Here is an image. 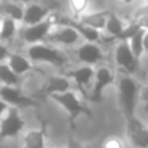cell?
I'll list each match as a JSON object with an SVG mask.
<instances>
[{
  "label": "cell",
  "mask_w": 148,
  "mask_h": 148,
  "mask_svg": "<svg viewBox=\"0 0 148 148\" xmlns=\"http://www.w3.org/2000/svg\"><path fill=\"white\" fill-rule=\"evenodd\" d=\"M51 99L54 102H57L70 115L68 116V123H70L71 129L76 128V119L79 116H82V115H84L87 118H92L93 116L92 109L79 99V96H77L76 92H71L70 90V92H65L62 95H54V96H51Z\"/></svg>",
  "instance_id": "cell-1"
},
{
  "label": "cell",
  "mask_w": 148,
  "mask_h": 148,
  "mask_svg": "<svg viewBox=\"0 0 148 148\" xmlns=\"http://www.w3.org/2000/svg\"><path fill=\"white\" fill-rule=\"evenodd\" d=\"M28 60L31 62H47L62 68L67 64L65 55L49 44H36L28 48Z\"/></svg>",
  "instance_id": "cell-2"
},
{
  "label": "cell",
  "mask_w": 148,
  "mask_h": 148,
  "mask_svg": "<svg viewBox=\"0 0 148 148\" xmlns=\"http://www.w3.org/2000/svg\"><path fill=\"white\" fill-rule=\"evenodd\" d=\"M119 89V103L122 106L126 118L135 116L136 109V97H138V86L136 82L129 76H122L118 82Z\"/></svg>",
  "instance_id": "cell-3"
},
{
  "label": "cell",
  "mask_w": 148,
  "mask_h": 148,
  "mask_svg": "<svg viewBox=\"0 0 148 148\" xmlns=\"http://www.w3.org/2000/svg\"><path fill=\"white\" fill-rule=\"evenodd\" d=\"M25 128V121L22 119L18 108H9L5 113L3 119L0 121V144L8 138L18 136Z\"/></svg>",
  "instance_id": "cell-4"
},
{
  "label": "cell",
  "mask_w": 148,
  "mask_h": 148,
  "mask_svg": "<svg viewBox=\"0 0 148 148\" xmlns=\"http://www.w3.org/2000/svg\"><path fill=\"white\" fill-rule=\"evenodd\" d=\"M55 25V12L44 22L34 25V26H25V29L22 31L21 36L23 39V42H26L29 47L31 45H36V44H44V41L48 39L52 26Z\"/></svg>",
  "instance_id": "cell-5"
},
{
  "label": "cell",
  "mask_w": 148,
  "mask_h": 148,
  "mask_svg": "<svg viewBox=\"0 0 148 148\" xmlns=\"http://www.w3.org/2000/svg\"><path fill=\"white\" fill-rule=\"evenodd\" d=\"M126 136L135 148H148V126L136 116L126 118Z\"/></svg>",
  "instance_id": "cell-6"
},
{
  "label": "cell",
  "mask_w": 148,
  "mask_h": 148,
  "mask_svg": "<svg viewBox=\"0 0 148 148\" xmlns=\"http://www.w3.org/2000/svg\"><path fill=\"white\" fill-rule=\"evenodd\" d=\"M0 99L5 103H8L12 108H35L38 106V102L29 96H26L19 87H0Z\"/></svg>",
  "instance_id": "cell-7"
},
{
  "label": "cell",
  "mask_w": 148,
  "mask_h": 148,
  "mask_svg": "<svg viewBox=\"0 0 148 148\" xmlns=\"http://www.w3.org/2000/svg\"><path fill=\"white\" fill-rule=\"evenodd\" d=\"M115 83V76L113 73L108 67H99L96 70V76H95V86L92 90V95L89 97L90 102L99 103L103 100V92Z\"/></svg>",
  "instance_id": "cell-8"
},
{
  "label": "cell",
  "mask_w": 148,
  "mask_h": 148,
  "mask_svg": "<svg viewBox=\"0 0 148 148\" xmlns=\"http://www.w3.org/2000/svg\"><path fill=\"white\" fill-rule=\"evenodd\" d=\"M55 25H58V26H70L73 29H76L79 32V35L86 39V42L97 44L100 41V32L99 31H95V29L83 25L80 21H76L74 18L60 16L58 13H55Z\"/></svg>",
  "instance_id": "cell-9"
},
{
  "label": "cell",
  "mask_w": 148,
  "mask_h": 148,
  "mask_svg": "<svg viewBox=\"0 0 148 148\" xmlns=\"http://www.w3.org/2000/svg\"><path fill=\"white\" fill-rule=\"evenodd\" d=\"M96 76V70H93V67H89V65H83V67H79L76 70H71L67 73V77L68 79H73V82L76 83V86L79 87L80 93L89 99V95H87V89L90 87L92 84V79Z\"/></svg>",
  "instance_id": "cell-10"
},
{
  "label": "cell",
  "mask_w": 148,
  "mask_h": 148,
  "mask_svg": "<svg viewBox=\"0 0 148 148\" xmlns=\"http://www.w3.org/2000/svg\"><path fill=\"white\" fill-rule=\"evenodd\" d=\"M52 8L44 6L39 3H28L25 6V15H23V23L25 26H34L44 21H47L52 15Z\"/></svg>",
  "instance_id": "cell-11"
},
{
  "label": "cell",
  "mask_w": 148,
  "mask_h": 148,
  "mask_svg": "<svg viewBox=\"0 0 148 148\" xmlns=\"http://www.w3.org/2000/svg\"><path fill=\"white\" fill-rule=\"evenodd\" d=\"M76 57L79 61H82L84 65H89V67H93L102 60H105V54L100 49V47L97 44H90V42L80 45L76 49Z\"/></svg>",
  "instance_id": "cell-12"
},
{
  "label": "cell",
  "mask_w": 148,
  "mask_h": 148,
  "mask_svg": "<svg viewBox=\"0 0 148 148\" xmlns=\"http://www.w3.org/2000/svg\"><path fill=\"white\" fill-rule=\"evenodd\" d=\"M115 62L118 67L123 68L128 73H134L138 65V60L132 54L128 42H119L115 48Z\"/></svg>",
  "instance_id": "cell-13"
},
{
  "label": "cell",
  "mask_w": 148,
  "mask_h": 148,
  "mask_svg": "<svg viewBox=\"0 0 148 148\" xmlns=\"http://www.w3.org/2000/svg\"><path fill=\"white\" fill-rule=\"evenodd\" d=\"M79 39H80V35L76 29H73L70 26H60L58 29H55L54 32L49 34L47 41H49L55 45L73 47L79 42Z\"/></svg>",
  "instance_id": "cell-14"
},
{
  "label": "cell",
  "mask_w": 148,
  "mask_h": 148,
  "mask_svg": "<svg viewBox=\"0 0 148 148\" xmlns=\"http://www.w3.org/2000/svg\"><path fill=\"white\" fill-rule=\"evenodd\" d=\"M71 83L68 77L64 76H51L45 82V86L42 87L41 93L44 96H54V95H62L65 92H70Z\"/></svg>",
  "instance_id": "cell-15"
},
{
  "label": "cell",
  "mask_w": 148,
  "mask_h": 148,
  "mask_svg": "<svg viewBox=\"0 0 148 148\" xmlns=\"http://www.w3.org/2000/svg\"><path fill=\"white\" fill-rule=\"evenodd\" d=\"M110 10H97V12H90V13H86L84 16H82L80 22L95 31H105L106 29V25H108V21H109V16H110Z\"/></svg>",
  "instance_id": "cell-16"
},
{
  "label": "cell",
  "mask_w": 148,
  "mask_h": 148,
  "mask_svg": "<svg viewBox=\"0 0 148 148\" xmlns=\"http://www.w3.org/2000/svg\"><path fill=\"white\" fill-rule=\"evenodd\" d=\"M45 136H47L45 126L26 132L22 138L23 148H45Z\"/></svg>",
  "instance_id": "cell-17"
},
{
  "label": "cell",
  "mask_w": 148,
  "mask_h": 148,
  "mask_svg": "<svg viewBox=\"0 0 148 148\" xmlns=\"http://www.w3.org/2000/svg\"><path fill=\"white\" fill-rule=\"evenodd\" d=\"M8 65L12 68V71L16 74V76H19V77L32 70V62L28 58H25L23 55L16 54V52L10 54V57L8 60Z\"/></svg>",
  "instance_id": "cell-18"
},
{
  "label": "cell",
  "mask_w": 148,
  "mask_h": 148,
  "mask_svg": "<svg viewBox=\"0 0 148 148\" xmlns=\"http://www.w3.org/2000/svg\"><path fill=\"white\" fill-rule=\"evenodd\" d=\"M0 15H3V18H10L15 22H23L25 8L19 3L2 2L0 3Z\"/></svg>",
  "instance_id": "cell-19"
},
{
  "label": "cell",
  "mask_w": 148,
  "mask_h": 148,
  "mask_svg": "<svg viewBox=\"0 0 148 148\" xmlns=\"http://www.w3.org/2000/svg\"><path fill=\"white\" fill-rule=\"evenodd\" d=\"M125 28H126V25L123 23V21L118 16V15H115L113 12L110 13V16H109V21H108V25H106V32L113 38V39H121V36H122V34H123V31H125Z\"/></svg>",
  "instance_id": "cell-20"
},
{
  "label": "cell",
  "mask_w": 148,
  "mask_h": 148,
  "mask_svg": "<svg viewBox=\"0 0 148 148\" xmlns=\"http://www.w3.org/2000/svg\"><path fill=\"white\" fill-rule=\"evenodd\" d=\"M0 83L8 87H19V84H21L19 76H16L12 71V68L5 62L0 64Z\"/></svg>",
  "instance_id": "cell-21"
},
{
  "label": "cell",
  "mask_w": 148,
  "mask_h": 148,
  "mask_svg": "<svg viewBox=\"0 0 148 148\" xmlns=\"http://www.w3.org/2000/svg\"><path fill=\"white\" fill-rule=\"evenodd\" d=\"M16 35V22L10 18H3L2 28H0V42H9Z\"/></svg>",
  "instance_id": "cell-22"
},
{
  "label": "cell",
  "mask_w": 148,
  "mask_h": 148,
  "mask_svg": "<svg viewBox=\"0 0 148 148\" xmlns=\"http://www.w3.org/2000/svg\"><path fill=\"white\" fill-rule=\"evenodd\" d=\"M144 35H145V31H139L136 35H134L131 39H129V48L132 51V54L135 55V58L139 61V58L142 57V54L145 52L144 51Z\"/></svg>",
  "instance_id": "cell-23"
},
{
  "label": "cell",
  "mask_w": 148,
  "mask_h": 148,
  "mask_svg": "<svg viewBox=\"0 0 148 148\" xmlns=\"http://www.w3.org/2000/svg\"><path fill=\"white\" fill-rule=\"evenodd\" d=\"M131 22L136 23L141 29L148 31V3H145L144 6H141L135 10Z\"/></svg>",
  "instance_id": "cell-24"
},
{
  "label": "cell",
  "mask_w": 148,
  "mask_h": 148,
  "mask_svg": "<svg viewBox=\"0 0 148 148\" xmlns=\"http://www.w3.org/2000/svg\"><path fill=\"white\" fill-rule=\"evenodd\" d=\"M68 6L74 15V19L80 21L82 16L86 15V10L89 8V2L87 0H71V2H68Z\"/></svg>",
  "instance_id": "cell-25"
},
{
  "label": "cell",
  "mask_w": 148,
  "mask_h": 148,
  "mask_svg": "<svg viewBox=\"0 0 148 148\" xmlns=\"http://www.w3.org/2000/svg\"><path fill=\"white\" fill-rule=\"evenodd\" d=\"M102 148H125V144L119 136H109L105 139Z\"/></svg>",
  "instance_id": "cell-26"
},
{
  "label": "cell",
  "mask_w": 148,
  "mask_h": 148,
  "mask_svg": "<svg viewBox=\"0 0 148 148\" xmlns=\"http://www.w3.org/2000/svg\"><path fill=\"white\" fill-rule=\"evenodd\" d=\"M10 51H9V48L5 45V44H2L0 42V62L2 61H5V60H9V57H10Z\"/></svg>",
  "instance_id": "cell-27"
},
{
  "label": "cell",
  "mask_w": 148,
  "mask_h": 148,
  "mask_svg": "<svg viewBox=\"0 0 148 148\" xmlns=\"http://www.w3.org/2000/svg\"><path fill=\"white\" fill-rule=\"evenodd\" d=\"M9 108H10V106H9L8 103H5L2 99H0V121L3 119V115H5V113L9 110Z\"/></svg>",
  "instance_id": "cell-28"
},
{
  "label": "cell",
  "mask_w": 148,
  "mask_h": 148,
  "mask_svg": "<svg viewBox=\"0 0 148 148\" xmlns=\"http://www.w3.org/2000/svg\"><path fill=\"white\" fill-rule=\"evenodd\" d=\"M67 148H84L80 142H77L76 139H73V138H70L68 139V144H67Z\"/></svg>",
  "instance_id": "cell-29"
},
{
  "label": "cell",
  "mask_w": 148,
  "mask_h": 148,
  "mask_svg": "<svg viewBox=\"0 0 148 148\" xmlns=\"http://www.w3.org/2000/svg\"><path fill=\"white\" fill-rule=\"evenodd\" d=\"M141 99H142L145 103H148V86H147V87L141 92Z\"/></svg>",
  "instance_id": "cell-30"
},
{
  "label": "cell",
  "mask_w": 148,
  "mask_h": 148,
  "mask_svg": "<svg viewBox=\"0 0 148 148\" xmlns=\"http://www.w3.org/2000/svg\"><path fill=\"white\" fill-rule=\"evenodd\" d=\"M144 51L148 52V31H145V35H144Z\"/></svg>",
  "instance_id": "cell-31"
},
{
  "label": "cell",
  "mask_w": 148,
  "mask_h": 148,
  "mask_svg": "<svg viewBox=\"0 0 148 148\" xmlns=\"http://www.w3.org/2000/svg\"><path fill=\"white\" fill-rule=\"evenodd\" d=\"M2 22H3V16H0V28H2Z\"/></svg>",
  "instance_id": "cell-32"
},
{
  "label": "cell",
  "mask_w": 148,
  "mask_h": 148,
  "mask_svg": "<svg viewBox=\"0 0 148 148\" xmlns=\"http://www.w3.org/2000/svg\"><path fill=\"white\" fill-rule=\"evenodd\" d=\"M144 109H145V112H148V103H145V108Z\"/></svg>",
  "instance_id": "cell-33"
}]
</instances>
